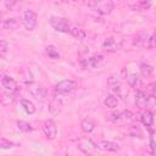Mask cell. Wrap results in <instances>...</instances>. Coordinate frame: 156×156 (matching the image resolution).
<instances>
[{"label": "cell", "mask_w": 156, "mask_h": 156, "mask_svg": "<svg viewBox=\"0 0 156 156\" xmlns=\"http://www.w3.org/2000/svg\"><path fill=\"white\" fill-rule=\"evenodd\" d=\"M27 89H28L29 94L33 98H35L37 100H39V101H44L46 99V96H48L46 89L39 82H29L27 84Z\"/></svg>", "instance_id": "2"}, {"label": "cell", "mask_w": 156, "mask_h": 156, "mask_svg": "<svg viewBox=\"0 0 156 156\" xmlns=\"http://www.w3.org/2000/svg\"><path fill=\"white\" fill-rule=\"evenodd\" d=\"M62 106H63V104H62L61 99H58V98L55 96V98H52V99L50 100V102H49V111H50V113H51L52 116H57V115L61 112Z\"/></svg>", "instance_id": "14"}, {"label": "cell", "mask_w": 156, "mask_h": 156, "mask_svg": "<svg viewBox=\"0 0 156 156\" xmlns=\"http://www.w3.org/2000/svg\"><path fill=\"white\" fill-rule=\"evenodd\" d=\"M20 18L17 17H12V18H7L0 22V30H15L16 28L20 27Z\"/></svg>", "instance_id": "12"}, {"label": "cell", "mask_w": 156, "mask_h": 156, "mask_svg": "<svg viewBox=\"0 0 156 156\" xmlns=\"http://www.w3.org/2000/svg\"><path fill=\"white\" fill-rule=\"evenodd\" d=\"M43 132L45 134V136L50 140L55 139L57 135V126L52 119H46L43 124Z\"/></svg>", "instance_id": "7"}, {"label": "cell", "mask_w": 156, "mask_h": 156, "mask_svg": "<svg viewBox=\"0 0 156 156\" xmlns=\"http://www.w3.org/2000/svg\"><path fill=\"white\" fill-rule=\"evenodd\" d=\"M155 107H156L155 95H152V94H147V98H146V106H145V108L149 110V111H154Z\"/></svg>", "instance_id": "28"}, {"label": "cell", "mask_w": 156, "mask_h": 156, "mask_svg": "<svg viewBox=\"0 0 156 156\" xmlns=\"http://www.w3.org/2000/svg\"><path fill=\"white\" fill-rule=\"evenodd\" d=\"M37 20H38V16L34 11H32V10H26L24 11V13H23V24H24L27 30H33L35 28Z\"/></svg>", "instance_id": "6"}, {"label": "cell", "mask_w": 156, "mask_h": 156, "mask_svg": "<svg viewBox=\"0 0 156 156\" xmlns=\"http://www.w3.org/2000/svg\"><path fill=\"white\" fill-rule=\"evenodd\" d=\"M140 121H141V123H143L145 127L150 128V127L152 126V123H154V113H152V111L146 110L145 112H143V113L140 115Z\"/></svg>", "instance_id": "18"}, {"label": "cell", "mask_w": 156, "mask_h": 156, "mask_svg": "<svg viewBox=\"0 0 156 156\" xmlns=\"http://www.w3.org/2000/svg\"><path fill=\"white\" fill-rule=\"evenodd\" d=\"M78 149L84 154H93L96 150V145L88 138H82L78 140Z\"/></svg>", "instance_id": "10"}, {"label": "cell", "mask_w": 156, "mask_h": 156, "mask_svg": "<svg viewBox=\"0 0 156 156\" xmlns=\"http://www.w3.org/2000/svg\"><path fill=\"white\" fill-rule=\"evenodd\" d=\"M49 24L55 30L61 32V33H69V29H71V24L68 20L63 17H58V16H51L49 18Z\"/></svg>", "instance_id": "3"}, {"label": "cell", "mask_w": 156, "mask_h": 156, "mask_svg": "<svg viewBox=\"0 0 156 156\" xmlns=\"http://www.w3.org/2000/svg\"><path fill=\"white\" fill-rule=\"evenodd\" d=\"M72 1H74V2H76V1H78V0H72Z\"/></svg>", "instance_id": "36"}, {"label": "cell", "mask_w": 156, "mask_h": 156, "mask_svg": "<svg viewBox=\"0 0 156 156\" xmlns=\"http://www.w3.org/2000/svg\"><path fill=\"white\" fill-rule=\"evenodd\" d=\"M104 104L106 107L108 108H115L117 105H118V99L115 96V95H107L106 99L104 100Z\"/></svg>", "instance_id": "25"}, {"label": "cell", "mask_w": 156, "mask_h": 156, "mask_svg": "<svg viewBox=\"0 0 156 156\" xmlns=\"http://www.w3.org/2000/svg\"><path fill=\"white\" fill-rule=\"evenodd\" d=\"M140 73L144 78H150L154 74V67L149 63H141L140 65Z\"/></svg>", "instance_id": "24"}, {"label": "cell", "mask_w": 156, "mask_h": 156, "mask_svg": "<svg viewBox=\"0 0 156 156\" xmlns=\"http://www.w3.org/2000/svg\"><path fill=\"white\" fill-rule=\"evenodd\" d=\"M133 44L136 45V46H144V48H147V49H152L155 46V35L154 34L138 35V37L134 38Z\"/></svg>", "instance_id": "5"}, {"label": "cell", "mask_w": 156, "mask_h": 156, "mask_svg": "<svg viewBox=\"0 0 156 156\" xmlns=\"http://www.w3.org/2000/svg\"><path fill=\"white\" fill-rule=\"evenodd\" d=\"M20 104H21V107L23 108V111H24L26 113H28V115H33V113L35 112V106H34V104H33L32 101L23 99V100L20 101Z\"/></svg>", "instance_id": "21"}, {"label": "cell", "mask_w": 156, "mask_h": 156, "mask_svg": "<svg viewBox=\"0 0 156 156\" xmlns=\"http://www.w3.org/2000/svg\"><path fill=\"white\" fill-rule=\"evenodd\" d=\"M129 134H130V136H133V138H141V136H143L141 130H140L138 127H135V126L130 127V129H129Z\"/></svg>", "instance_id": "29"}, {"label": "cell", "mask_w": 156, "mask_h": 156, "mask_svg": "<svg viewBox=\"0 0 156 156\" xmlns=\"http://www.w3.org/2000/svg\"><path fill=\"white\" fill-rule=\"evenodd\" d=\"M80 128L84 133H90L94 130L95 128V122L91 119V118H84L80 123Z\"/></svg>", "instance_id": "20"}, {"label": "cell", "mask_w": 156, "mask_h": 156, "mask_svg": "<svg viewBox=\"0 0 156 156\" xmlns=\"http://www.w3.org/2000/svg\"><path fill=\"white\" fill-rule=\"evenodd\" d=\"M1 85H2V88H4L6 91L12 93V94L17 93L18 89H20L17 82H16L12 77H10V76H2V77H1Z\"/></svg>", "instance_id": "8"}, {"label": "cell", "mask_w": 156, "mask_h": 156, "mask_svg": "<svg viewBox=\"0 0 156 156\" xmlns=\"http://www.w3.org/2000/svg\"><path fill=\"white\" fill-rule=\"evenodd\" d=\"M13 101H15V96H13L12 93H9V91L0 93V102H1L4 106L11 105Z\"/></svg>", "instance_id": "22"}, {"label": "cell", "mask_w": 156, "mask_h": 156, "mask_svg": "<svg viewBox=\"0 0 156 156\" xmlns=\"http://www.w3.org/2000/svg\"><path fill=\"white\" fill-rule=\"evenodd\" d=\"M146 98H147V94H145L143 90H136L135 93V105L139 110H144L145 106H146Z\"/></svg>", "instance_id": "15"}, {"label": "cell", "mask_w": 156, "mask_h": 156, "mask_svg": "<svg viewBox=\"0 0 156 156\" xmlns=\"http://www.w3.org/2000/svg\"><path fill=\"white\" fill-rule=\"evenodd\" d=\"M17 2H18V0H4V5L6 9H12Z\"/></svg>", "instance_id": "32"}, {"label": "cell", "mask_w": 156, "mask_h": 156, "mask_svg": "<svg viewBox=\"0 0 156 156\" xmlns=\"http://www.w3.org/2000/svg\"><path fill=\"white\" fill-rule=\"evenodd\" d=\"M96 149H100L102 151H118L121 150V145L115 143V141H110V140H101L99 143L95 144Z\"/></svg>", "instance_id": "13"}, {"label": "cell", "mask_w": 156, "mask_h": 156, "mask_svg": "<svg viewBox=\"0 0 156 156\" xmlns=\"http://www.w3.org/2000/svg\"><path fill=\"white\" fill-rule=\"evenodd\" d=\"M139 1V4L144 7V9H149L150 6H151V2H152V0H138Z\"/></svg>", "instance_id": "33"}, {"label": "cell", "mask_w": 156, "mask_h": 156, "mask_svg": "<svg viewBox=\"0 0 156 156\" xmlns=\"http://www.w3.org/2000/svg\"><path fill=\"white\" fill-rule=\"evenodd\" d=\"M69 34H71L73 38H76L77 40H83V39L87 37L84 29H82V28H79V27H71Z\"/></svg>", "instance_id": "23"}, {"label": "cell", "mask_w": 156, "mask_h": 156, "mask_svg": "<svg viewBox=\"0 0 156 156\" xmlns=\"http://www.w3.org/2000/svg\"><path fill=\"white\" fill-rule=\"evenodd\" d=\"M9 51V45L6 41L0 40V57H4Z\"/></svg>", "instance_id": "31"}, {"label": "cell", "mask_w": 156, "mask_h": 156, "mask_svg": "<svg viewBox=\"0 0 156 156\" xmlns=\"http://www.w3.org/2000/svg\"><path fill=\"white\" fill-rule=\"evenodd\" d=\"M128 84L134 90H139L140 87H141V79L136 73H132V74L128 76Z\"/></svg>", "instance_id": "19"}, {"label": "cell", "mask_w": 156, "mask_h": 156, "mask_svg": "<svg viewBox=\"0 0 156 156\" xmlns=\"http://www.w3.org/2000/svg\"><path fill=\"white\" fill-rule=\"evenodd\" d=\"M17 128L23 133H29L33 130V127L26 121H17Z\"/></svg>", "instance_id": "27"}, {"label": "cell", "mask_w": 156, "mask_h": 156, "mask_svg": "<svg viewBox=\"0 0 156 156\" xmlns=\"http://www.w3.org/2000/svg\"><path fill=\"white\" fill-rule=\"evenodd\" d=\"M122 48V43L117 41L115 38H107L102 43V49L107 52H116Z\"/></svg>", "instance_id": "11"}, {"label": "cell", "mask_w": 156, "mask_h": 156, "mask_svg": "<svg viewBox=\"0 0 156 156\" xmlns=\"http://www.w3.org/2000/svg\"><path fill=\"white\" fill-rule=\"evenodd\" d=\"M1 17H2V13H1V11H0V22L2 21V20H1Z\"/></svg>", "instance_id": "35"}, {"label": "cell", "mask_w": 156, "mask_h": 156, "mask_svg": "<svg viewBox=\"0 0 156 156\" xmlns=\"http://www.w3.org/2000/svg\"><path fill=\"white\" fill-rule=\"evenodd\" d=\"M45 52H46V55H48L50 58H52V60L60 58V54H58V51L56 50V48H55L54 45H48V46L45 48Z\"/></svg>", "instance_id": "26"}, {"label": "cell", "mask_w": 156, "mask_h": 156, "mask_svg": "<svg viewBox=\"0 0 156 156\" xmlns=\"http://www.w3.org/2000/svg\"><path fill=\"white\" fill-rule=\"evenodd\" d=\"M102 62H104V56H102V55H94V56L88 57V58L85 60V65H87L88 67H91V68L99 67Z\"/></svg>", "instance_id": "17"}, {"label": "cell", "mask_w": 156, "mask_h": 156, "mask_svg": "<svg viewBox=\"0 0 156 156\" xmlns=\"http://www.w3.org/2000/svg\"><path fill=\"white\" fill-rule=\"evenodd\" d=\"M107 85H108V88H110L113 93H116L117 95L121 94V83H119V80L117 79L116 76H110V77L107 78Z\"/></svg>", "instance_id": "16"}, {"label": "cell", "mask_w": 156, "mask_h": 156, "mask_svg": "<svg viewBox=\"0 0 156 156\" xmlns=\"http://www.w3.org/2000/svg\"><path fill=\"white\" fill-rule=\"evenodd\" d=\"M12 146H13V144H12L10 140H7V139H5V138H0V149L9 150V149H11Z\"/></svg>", "instance_id": "30"}, {"label": "cell", "mask_w": 156, "mask_h": 156, "mask_svg": "<svg viewBox=\"0 0 156 156\" xmlns=\"http://www.w3.org/2000/svg\"><path fill=\"white\" fill-rule=\"evenodd\" d=\"M76 89H77V82H74L72 79L61 80L55 87V91L58 94H69V93L74 91Z\"/></svg>", "instance_id": "4"}, {"label": "cell", "mask_w": 156, "mask_h": 156, "mask_svg": "<svg viewBox=\"0 0 156 156\" xmlns=\"http://www.w3.org/2000/svg\"><path fill=\"white\" fill-rule=\"evenodd\" d=\"M108 119L112 121V122H115V123H117V122H119V121H122V122H130V121L134 119V115H133L130 111L124 110V111H122V112H117V113L110 115V116H108Z\"/></svg>", "instance_id": "9"}, {"label": "cell", "mask_w": 156, "mask_h": 156, "mask_svg": "<svg viewBox=\"0 0 156 156\" xmlns=\"http://www.w3.org/2000/svg\"><path fill=\"white\" fill-rule=\"evenodd\" d=\"M84 4L94 9L100 15H108L113 10V4L111 0H84Z\"/></svg>", "instance_id": "1"}, {"label": "cell", "mask_w": 156, "mask_h": 156, "mask_svg": "<svg viewBox=\"0 0 156 156\" xmlns=\"http://www.w3.org/2000/svg\"><path fill=\"white\" fill-rule=\"evenodd\" d=\"M154 87H155V84H154V83H151V84H149V85H147V91H149V94L155 95V89H154Z\"/></svg>", "instance_id": "34"}]
</instances>
